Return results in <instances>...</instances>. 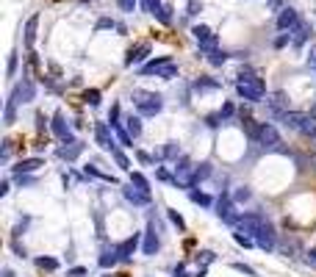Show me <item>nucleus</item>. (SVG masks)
I'll return each mask as SVG.
<instances>
[{
    "instance_id": "nucleus-54",
    "label": "nucleus",
    "mask_w": 316,
    "mask_h": 277,
    "mask_svg": "<svg viewBox=\"0 0 316 277\" xmlns=\"http://www.w3.org/2000/svg\"><path fill=\"white\" fill-rule=\"evenodd\" d=\"M313 164H316V161H313Z\"/></svg>"
},
{
    "instance_id": "nucleus-44",
    "label": "nucleus",
    "mask_w": 316,
    "mask_h": 277,
    "mask_svg": "<svg viewBox=\"0 0 316 277\" xmlns=\"http://www.w3.org/2000/svg\"><path fill=\"white\" fill-rule=\"evenodd\" d=\"M200 9H203V3H197V0H189V14H197Z\"/></svg>"
},
{
    "instance_id": "nucleus-22",
    "label": "nucleus",
    "mask_w": 316,
    "mask_h": 277,
    "mask_svg": "<svg viewBox=\"0 0 316 277\" xmlns=\"http://www.w3.org/2000/svg\"><path fill=\"white\" fill-rule=\"evenodd\" d=\"M125 131L131 133L133 139H139V136H142V120L131 114V116H128V120H125Z\"/></svg>"
},
{
    "instance_id": "nucleus-28",
    "label": "nucleus",
    "mask_w": 316,
    "mask_h": 277,
    "mask_svg": "<svg viewBox=\"0 0 316 277\" xmlns=\"http://www.w3.org/2000/svg\"><path fill=\"white\" fill-rule=\"evenodd\" d=\"M227 58H230V56H227L225 50H219V47H216V50H211V53H208V61H211V64H216V67H222V64H225Z\"/></svg>"
},
{
    "instance_id": "nucleus-42",
    "label": "nucleus",
    "mask_w": 316,
    "mask_h": 277,
    "mask_svg": "<svg viewBox=\"0 0 316 277\" xmlns=\"http://www.w3.org/2000/svg\"><path fill=\"white\" fill-rule=\"evenodd\" d=\"M17 58H20L17 53H11V56H9V69H6L9 75H14V72H17Z\"/></svg>"
},
{
    "instance_id": "nucleus-30",
    "label": "nucleus",
    "mask_w": 316,
    "mask_h": 277,
    "mask_svg": "<svg viewBox=\"0 0 316 277\" xmlns=\"http://www.w3.org/2000/svg\"><path fill=\"white\" fill-rule=\"evenodd\" d=\"M175 75H178V67H175V64H167V67L161 69V72L155 75V78H164V81H172Z\"/></svg>"
},
{
    "instance_id": "nucleus-18",
    "label": "nucleus",
    "mask_w": 316,
    "mask_h": 277,
    "mask_svg": "<svg viewBox=\"0 0 316 277\" xmlns=\"http://www.w3.org/2000/svg\"><path fill=\"white\" fill-rule=\"evenodd\" d=\"M136 247H139V235H133V239L122 241V244L116 247V252H120V261H131L133 252H136Z\"/></svg>"
},
{
    "instance_id": "nucleus-37",
    "label": "nucleus",
    "mask_w": 316,
    "mask_h": 277,
    "mask_svg": "<svg viewBox=\"0 0 316 277\" xmlns=\"http://www.w3.org/2000/svg\"><path fill=\"white\" fill-rule=\"evenodd\" d=\"M250 197H253V191H250L247 186H244V188H239V191H236V203H244V200H250Z\"/></svg>"
},
{
    "instance_id": "nucleus-50",
    "label": "nucleus",
    "mask_w": 316,
    "mask_h": 277,
    "mask_svg": "<svg viewBox=\"0 0 316 277\" xmlns=\"http://www.w3.org/2000/svg\"><path fill=\"white\" fill-rule=\"evenodd\" d=\"M308 261L316 263V247H311V250H308Z\"/></svg>"
},
{
    "instance_id": "nucleus-4",
    "label": "nucleus",
    "mask_w": 316,
    "mask_h": 277,
    "mask_svg": "<svg viewBox=\"0 0 316 277\" xmlns=\"http://www.w3.org/2000/svg\"><path fill=\"white\" fill-rule=\"evenodd\" d=\"M194 180H197V164H191L189 158H180V164H175V183L191 186Z\"/></svg>"
},
{
    "instance_id": "nucleus-36",
    "label": "nucleus",
    "mask_w": 316,
    "mask_h": 277,
    "mask_svg": "<svg viewBox=\"0 0 316 277\" xmlns=\"http://www.w3.org/2000/svg\"><path fill=\"white\" fill-rule=\"evenodd\" d=\"M211 175V164H200V167H197V180L194 183H200V180H206Z\"/></svg>"
},
{
    "instance_id": "nucleus-15",
    "label": "nucleus",
    "mask_w": 316,
    "mask_h": 277,
    "mask_svg": "<svg viewBox=\"0 0 316 277\" xmlns=\"http://www.w3.org/2000/svg\"><path fill=\"white\" fill-rule=\"evenodd\" d=\"M297 131H300L302 136H308V139H316V116L302 111L300 114V128H297Z\"/></svg>"
},
{
    "instance_id": "nucleus-43",
    "label": "nucleus",
    "mask_w": 316,
    "mask_h": 277,
    "mask_svg": "<svg viewBox=\"0 0 316 277\" xmlns=\"http://www.w3.org/2000/svg\"><path fill=\"white\" fill-rule=\"evenodd\" d=\"M197 261H203V263H211V261H214V252H200V255H197Z\"/></svg>"
},
{
    "instance_id": "nucleus-31",
    "label": "nucleus",
    "mask_w": 316,
    "mask_h": 277,
    "mask_svg": "<svg viewBox=\"0 0 316 277\" xmlns=\"http://www.w3.org/2000/svg\"><path fill=\"white\" fill-rule=\"evenodd\" d=\"M84 100L89 105H100V92H97V89H86L84 92Z\"/></svg>"
},
{
    "instance_id": "nucleus-51",
    "label": "nucleus",
    "mask_w": 316,
    "mask_h": 277,
    "mask_svg": "<svg viewBox=\"0 0 316 277\" xmlns=\"http://www.w3.org/2000/svg\"><path fill=\"white\" fill-rule=\"evenodd\" d=\"M172 277H189V274H186L183 269H175V274H172Z\"/></svg>"
},
{
    "instance_id": "nucleus-49",
    "label": "nucleus",
    "mask_w": 316,
    "mask_h": 277,
    "mask_svg": "<svg viewBox=\"0 0 316 277\" xmlns=\"http://www.w3.org/2000/svg\"><path fill=\"white\" fill-rule=\"evenodd\" d=\"M69 274H72V277H84V274H86V269H81V266H78V269H72Z\"/></svg>"
},
{
    "instance_id": "nucleus-41",
    "label": "nucleus",
    "mask_w": 316,
    "mask_h": 277,
    "mask_svg": "<svg viewBox=\"0 0 316 277\" xmlns=\"http://www.w3.org/2000/svg\"><path fill=\"white\" fill-rule=\"evenodd\" d=\"M216 86H219L216 81H197L194 89H216Z\"/></svg>"
},
{
    "instance_id": "nucleus-2",
    "label": "nucleus",
    "mask_w": 316,
    "mask_h": 277,
    "mask_svg": "<svg viewBox=\"0 0 316 277\" xmlns=\"http://www.w3.org/2000/svg\"><path fill=\"white\" fill-rule=\"evenodd\" d=\"M133 105H136L139 116H155L164 108V97L155 92H144V89H133Z\"/></svg>"
},
{
    "instance_id": "nucleus-45",
    "label": "nucleus",
    "mask_w": 316,
    "mask_h": 277,
    "mask_svg": "<svg viewBox=\"0 0 316 277\" xmlns=\"http://www.w3.org/2000/svg\"><path fill=\"white\" fill-rule=\"evenodd\" d=\"M286 42H291V33H283V36H278V39H274V45H278V47H283Z\"/></svg>"
},
{
    "instance_id": "nucleus-17",
    "label": "nucleus",
    "mask_w": 316,
    "mask_h": 277,
    "mask_svg": "<svg viewBox=\"0 0 316 277\" xmlns=\"http://www.w3.org/2000/svg\"><path fill=\"white\" fill-rule=\"evenodd\" d=\"M122 194H125V200H128V203H133V205H147L150 203V194L139 191V188H133V186H125V188H122Z\"/></svg>"
},
{
    "instance_id": "nucleus-38",
    "label": "nucleus",
    "mask_w": 316,
    "mask_h": 277,
    "mask_svg": "<svg viewBox=\"0 0 316 277\" xmlns=\"http://www.w3.org/2000/svg\"><path fill=\"white\" fill-rule=\"evenodd\" d=\"M233 239H236V244H242V247H253V239H250V235H242V233H233Z\"/></svg>"
},
{
    "instance_id": "nucleus-12",
    "label": "nucleus",
    "mask_w": 316,
    "mask_h": 277,
    "mask_svg": "<svg viewBox=\"0 0 316 277\" xmlns=\"http://www.w3.org/2000/svg\"><path fill=\"white\" fill-rule=\"evenodd\" d=\"M53 133H56L61 141H75V139H72V131H69V125H67V120H64L61 111L53 116Z\"/></svg>"
},
{
    "instance_id": "nucleus-3",
    "label": "nucleus",
    "mask_w": 316,
    "mask_h": 277,
    "mask_svg": "<svg viewBox=\"0 0 316 277\" xmlns=\"http://www.w3.org/2000/svg\"><path fill=\"white\" fill-rule=\"evenodd\" d=\"M253 139L258 141L261 147H266V150H278V147H280V133H278V128L269 125V122H263V125L255 128Z\"/></svg>"
},
{
    "instance_id": "nucleus-19",
    "label": "nucleus",
    "mask_w": 316,
    "mask_h": 277,
    "mask_svg": "<svg viewBox=\"0 0 316 277\" xmlns=\"http://www.w3.org/2000/svg\"><path fill=\"white\" fill-rule=\"evenodd\" d=\"M167 64H172V58H169V56H164V58H155V61L144 64V67L139 69V72H142V75H158L164 67H167Z\"/></svg>"
},
{
    "instance_id": "nucleus-40",
    "label": "nucleus",
    "mask_w": 316,
    "mask_h": 277,
    "mask_svg": "<svg viewBox=\"0 0 316 277\" xmlns=\"http://www.w3.org/2000/svg\"><path fill=\"white\" fill-rule=\"evenodd\" d=\"M169 219H172V222H175V225H178V227H180V230H183V227H186V222H183V216H180V214H178V211H169Z\"/></svg>"
},
{
    "instance_id": "nucleus-11",
    "label": "nucleus",
    "mask_w": 316,
    "mask_h": 277,
    "mask_svg": "<svg viewBox=\"0 0 316 277\" xmlns=\"http://www.w3.org/2000/svg\"><path fill=\"white\" fill-rule=\"evenodd\" d=\"M297 25H300V17H297V11L291 9V6L280 11V17H278V28H280V31H294Z\"/></svg>"
},
{
    "instance_id": "nucleus-53",
    "label": "nucleus",
    "mask_w": 316,
    "mask_h": 277,
    "mask_svg": "<svg viewBox=\"0 0 316 277\" xmlns=\"http://www.w3.org/2000/svg\"><path fill=\"white\" fill-rule=\"evenodd\" d=\"M313 67H316V61H313Z\"/></svg>"
},
{
    "instance_id": "nucleus-32",
    "label": "nucleus",
    "mask_w": 316,
    "mask_h": 277,
    "mask_svg": "<svg viewBox=\"0 0 316 277\" xmlns=\"http://www.w3.org/2000/svg\"><path fill=\"white\" fill-rule=\"evenodd\" d=\"M189 197H191V203H197V205H211V197L203 194V191H189Z\"/></svg>"
},
{
    "instance_id": "nucleus-5",
    "label": "nucleus",
    "mask_w": 316,
    "mask_h": 277,
    "mask_svg": "<svg viewBox=\"0 0 316 277\" xmlns=\"http://www.w3.org/2000/svg\"><path fill=\"white\" fill-rule=\"evenodd\" d=\"M33 97H36V86H33L31 81H22V84L14 86V92H11V100H9V103L20 105V103H31Z\"/></svg>"
},
{
    "instance_id": "nucleus-23",
    "label": "nucleus",
    "mask_w": 316,
    "mask_h": 277,
    "mask_svg": "<svg viewBox=\"0 0 316 277\" xmlns=\"http://www.w3.org/2000/svg\"><path fill=\"white\" fill-rule=\"evenodd\" d=\"M111 128H114V133H116V141H120L122 147H133V136H131V133H128L125 128L120 125V122H116V125H111Z\"/></svg>"
},
{
    "instance_id": "nucleus-33",
    "label": "nucleus",
    "mask_w": 316,
    "mask_h": 277,
    "mask_svg": "<svg viewBox=\"0 0 316 277\" xmlns=\"http://www.w3.org/2000/svg\"><path fill=\"white\" fill-rule=\"evenodd\" d=\"M161 155H164V158H169V161H175V158L180 155V150H178V147H175V144H167V147H164V150H161Z\"/></svg>"
},
{
    "instance_id": "nucleus-46",
    "label": "nucleus",
    "mask_w": 316,
    "mask_h": 277,
    "mask_svg": "<svg viewBox=\"0 0 316 277\" xmlns=\"http://www.w3.org/2000/svg\"><path fill=\"white\" fill-rule=\"evenodd\" d=\"M103 28H114V20H100L97 22V31H103Z\"/></svg>"
},
{
    "instance_id": "nucleus-25",
    "label": "nucleus",
    "mask_w": 316,
    "mask_h": 277,
    "mask_svg": "<svg viewBox=\"0 0 316 277\" xmlns=\"http://www.w3.org/2000/svg\"><path fill=\"white\" fill-rule=\"evenodd\" d=\"M153 14L158 17V22H164V25H169V22H172V9H169L167 3H161V6L153 11Z\"/></svg>"
},
{
    "instance_id": "nucleus-47",
    "label": "nucleus",
    "mask_w": 316,
    "mask_h": 277,
    "mask_svg": "<svg viewBox=\"0 0 316 277\" xmlns=\"http://www.w3.org/2000/svg\"><path fill=\"white\" fill-rule=\"evenodd\" d=\"M233 266H236V269H239V272H244V274H255V272H253V269H250V266H244V263H233Z\"/></svg>"
},
{
    "instance_id": "nucleus-26",
    "label": "nucleus",
    "mask_w": 316,
    "mask_h": 277,
    "mask_svg": "<svg viewBox=\"0 0 316 277\" xmlns=\"http://www.w3.org/2000/svg\"><path fill=\"white\" fill-rule=\"evenodd\" d=\"M131 186H136L139 191L150 194V183H147V178H144V175H139V172H131Z\"/></svg>"
},
{
    "instance_id": "nucleus-9",
    "label": "nucleus",
    "mask_w": 316,
    "mask_h": 277,
    "mask_svg": "<svg viewBox=\"0 0 316 277\" xmlns=\"http://www.w3.org/2000/svg\"><path fill=\"white\" fill-rule=\"evenodd\" d=\"M158 250H161V239H158V233H155V222H150V225H147V233H144L142 252H144V255H155Z\"/></svg>"
},
{
    "instance_id": "nucleus-6",
    "label": "nucleus",
    "mask_w": 316,
    "mask_h": 277,
    "mask_svg": "<svg viewBox=\"0 0 316 277\" xmlns=\"http://www.w3.org/2000/svg\"><path fill=\"white\" fill-rule=\"evenodd\" d=\"M191 33H194L197 45H200L206 53L216 50V36H214V31H211L208 25H194V28H191Z\"/></svg>"
},
{
    "instance_id": "nucleus-35",
    "label": "nucleus",
    "mask_w": 316,
    "mask_h": 277,
    "mask_svg": "<svg viewBox=\"0 0 316 277\" xmlns=\"http://www.w3.org/2000/svg\"><path fill=\"white\" fill-rule=\"evenodd\" d=\"M36 266L39 269H56L58 261H56V258H36Z\"/></svg>"
},
{
    "instance_id": "nucleus-14",
    "label": "nucleus",
    "mask_w": 316,
    "mask_h": 277,
    "mask_svg": "<svg viewBox=\"0 0 316 277\" xmlns=\"http://www.w3.org/2000/svg\"><path fill=\"white\" fill-rule=\"evenodd\" d=\"M147 56H150V45H147V42H142L139 47H131V50H128V56H125V64H128V67H133V64L144 61Z\"/></svg>"
},
{
    "instance_id": "nucleus-13",
    "label": "nucleus",
    "mask_w": 316,
    "mask_h": 277,
    "mask_svg": "<svg viewBox=\"0 0 316 277\" xmlns=\"http://www.w3.org/2000/svg\"><path fill=\"white\" fill-rule=\"evenodd\" d=\"M269 108H272V114L274 116H283L286 111H289V100H286V92H274V94H269Z\"/></svg>"
},
{
    "instance_id": "nucleus-7",
    "label": "nucleus",
    "mask_w": 316,
    "mask_h": 277,
    "mask_svg": "<svg viewBox=\"0 0 316 277\" xmlns=\"http://www.w3.org/2000/svg\"><path fill=\"white\" fill-rule=\"evenodd\" d=\"M111 131H114V128H108L105 122H97V125H95V139H97V144H100L103 150H108V152L116 147V141H114V136H111Z\"/></svg>"
},
{
    "instance_id": "nucleus-21",
    "label": "nucleus",
    "mask_w": 316,
    "mask_h": 277,
    "mask_svg": "<svg viewBox=\"0 0 316 277\" xmlns=\"http://www.w3.org/2000/svg\"><path fill=\"white\" fill-rule=\"evenodd\" d=\"M39 167H45L42 158H25V161H20V164L14 167V172H17V175H25V172H36Z\"/></svg>"
},
{
    "instance_id": "nucleus-27",
    "label": "nucleus",
    "mask_w": 316,
    "mask_h": 277,
    "mask_svg": "<svg viewBox=\"0 0 316 277\" xmlns=\"http://www.w3.org/2000/svg\"><path fill=\"white\" fill-rule=\"evenodd\" d=\"M116 261H120V252H116V247H114V250L103 252V258H100V266H103V269H108V266H114Z\"/></svg>"
},
{
    "instance_id": "nucleus-48",
    "label": "nucleus",
    "mask_w": 316,
    "mask_h": 277,
    "mask_svg": "<svg viewBox=\"0 0 316 277\" xmlns=\"http://www.w3.org/2000/svg\"><path fill=\"white\" fill-rule=\"evenodd\" d=\"M139 161H142V164H153V158H150L147 152H139Z\"/></svg>"
},
{
    "instance_id": "nucleus-34",
    "label": "nucleus",
    "mask_w": 316,
    "mask_h": 277,
    "mask_svg": "<svg viewBox=\"0 0 316 277\" xmlns=\"http://www.w3.org/2000/svg\"><path fill=\"white\" fill-rule=\"evenodd\" d=\"M136 3H142V0H116V6H120L125 14H131V11L136 9Z\"/></svg>"
},
{
    "instance_id": "nucleus-39",
    "label": "nucleus",
    "mask_w": 316,
    "mask_h": 277,
    "mask_svg": "<svg viewBox=\"0 0 316 277\" xmlns=\"http://www.w3.org/2000/svg\"><path fill=\"white\" fill-rule=\"evenodd\" d=\"M158 6H161V0H142V9H144V11H150V14H153Z\"/></svg>"
},
{
    "instance_id": "nucleus-24",
    "label": "nucleus",
    "mask_w": 316,
    "mask_h": 277,
    "mask_svg": "<svg viewBox=\"0 0 316 277\" xmlns=\"http://www.w3.org/2000/svg\"><path fill=\"white\" fill-rule=\"evenodd\" d=\"M289 33H291V42H294V45H302V42L308 39V33H311V31H308V25H302V22H300V25H297L294 31H289Z\"/></svg>"
},
{
    "instance_id": "nucleus-52",
    "label": "nucleus",
    "mask_w": 316,
    "mask_h": 277,
    "mask_svg": "<svg viewBox=\"0 0 316 277\" xmlns=\"http://www.w3.org/2000/svg\"><path fill=\"white\" fill-rule=\"evenodd\" d=\"M3 277H14V274H11V269H3Z\"/></svg>"
},
{
    "instance_id": "nucleus-16",
    "label": "nucleus",
    "mask_w": 316,
    "mask_h": 277,
    "mask_svg": "<svg viewBox=\"0 0 316 277\" xmlns=\"http://www.w3.org/2000/svg\"><path fill=\"white\" fill-rule=\"evenodd\" d=\"M81 150H84L81 141H64V147H58V158H64V161H75V158L81 155Z\"/></svg>"
},
{
    "instance_id": "nucleus-1",
    "label": "nucleus",
    "mask_w": 316,
    "mask_h": 277,
    "mask_svg": "<svg viewBox=\"0 0 316 277\" xmlns=\"http://www.w3.org/2000/svg\"><path fill=\"white\" fill-rule=\"evenodd\" d=\"M236 92L242 100H250V103H258L266 94V84L258 78L255 72H242L239 75V84H236Z\"/></svg>"
},
{
    "instance_id": "nucleus-8",
    "label": "nucleus",
    "mask_w": 316,
    "mask_h": 277,
    "mask_svg": "<svg viewBox=\"0 0 316 277\" xmlns=\"http://www.w3.org/2000/svg\"><path fill=\"white\" fill-rule=\"evenodd\" d=\"M216 216H219L222 222H230V225H236V222H239L236 205H233L227 197H219V203H216Z\"/></svg>"
},
{
    "instance_id": "nucleus-10",
    "label": "nucleus",
    "mask_w": 316,
    "mask_h": 277,
    "mask_svg": "<svg viewBox=\"0 0 316 277\" xmlns=\"http://www.w3.org/2000/svg\"><path fill=\"white\" fill-rule=\"evenodd\" d=\"M255 244L261 247V250H274V227L269 225V222H263L261 225V230L255 233Z\"/></svg>"
},
{
    "instance_id": "nucleus-29",
    "label": "nucleus",
    "mask_w": 316,
    "mask_h": 277,
    "mask_svg": "<svg viewBox=\"0 0 316 277\" xmlns=\"http://www.w3.org/2000/svg\"><path fill=\"white\" fill-rule=\"evenodd\" d=\"M111 155H114V161L120 164V169H125V172L131 169V161L125 158V152H120V147H114V150H111Z\"/></svg>"
},
{
    "instance_id": "nucleus-20",
    "label": "nucleus",
    "mask_w": 316,
    "mask_h": 277,
    "mask_svg": "<svg viewBox=\"0 0 316 277\" xmlns=\"http://www.w3.org/2000/svg\"><path fill=\"white\" fill-rule=\"evenodd\" d=\"M36 25H39V14H31L25 22V47H33V42H36Z\"/></svg>"
}]
</instances>
